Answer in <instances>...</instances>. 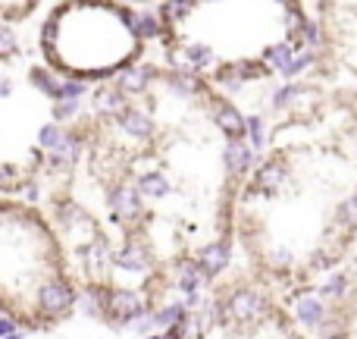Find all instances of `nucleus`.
<instances>
[{
	"mask_svg": "<svg viewBox=\"0 0 357 339\" xmlns=\"http://www.w3.org/2000/svg\"><path fill=\"white\" fill-rule=\"evenodd\" d=\"M222 311H226V324L248 327V324L266 321L270 305H266V298L254 289H232L226 298H222Z\"/></svg>",
	"mask_w": 357,
	"mask_h": 339,
	"instance_id": "f257e3e1",
	"label": "nucleus"
},
{
	"mask_svg": "<svg viewBox=\"0 0 357 339\" xmlns=\"http://www.w3.org/2000/svg\"><path fill=\"white\" fill-rule=\"evenodd\" d=\"M75 296H79V292H75L66 280L54 277L38 289V311H41V317H47V321H60V317H66L69 311L75 308Z\"/></svg>",
	"mask_w": 357,
	"mask_h": 339,
	"instance_id": "f03ea898",
	"label": "nucleus"
},
{
	"mask_svg": "<svg viewBox=\"0 0 357 339\" xmlns=\"http://www.w3.org/2000/svg\"><path fill=\"white\" fill-rule=\"evenodd\" d=\"M151 308V302L135 289H110L107 298V321L116 324V327H129L138 315Z\"/></svg>",
	"mask_w": 357,
	"mask_h": 339,
	"instance_id": "7ed1b4c3",
	"label": "nucleus"
},
{
	"mask_svg": "<svg viewBox=\"0 0 357 339\" xmlns=\"http://www.w3.org/2000/svg\"><path fill=\"white\" fill-rule=\"evenodd\" d=\"M110 214L119 226H129V223L142 220L144 214V195L138 192V185L132 182H119L110 192Z\"/></svg>",
	"mask_w": 357,
	"mask_h": 339,
	"instance_id": "20e7f679",
	"label": "nucleus"
},
{
	"mask_svg": "<svg viewBox=\"0 0 357 339\" xmlns=\"http://www.w3.org/2000/svg\"><path fill=\"white\" fill-rule=\"evenodd\" d=\"M82 264H85V273L91 283H107V273L113 267V248L100 233H94L91 242L82 248Z\"/></svg>",
	"mask_w": 357,
	"mask_h": 339,
	"instance_id": "39448f33",
	"label": "nucleus"
},
{
	"mask_svg": "<svg viewBox=\"0 0 357 339\" xmlns=\"http://www.w3.org/2000/svg\"><path fill=\"white\" fill-rule=\"evenodd\" d=\"M291 305H295V321L310 333H320L323 324H326V302H323L320 292L317 296L314 292H301V296L291 298Z\"/></svg>",
	"mask_w": 357,
	"mask_h": 339,
	"instance_id": "423d86ee",
	"label": "nucleus"
},
{
	"mask_svg": "<svg viewBox=\"0 0 357 339\" xmlns=\"http://www.w3.org/2000/svg\"><path fill=\"white\" fill-rule=\"evenodd\" d=\"M113 267L123 273H144L151 267V252L148 245H142V242L135 239V236H129V239L123 242L119 248H113Z\"/></svg>",
	"mask_w": 357,
	"mask_h": 339,
	"instance_id": "0eeeda50",
	"label": "nucleus"
},
{
	"mask_svg": "<svg viewBox=\"0 0 357 339\" xmlns=\"http://www.w3.org/2000/svg\"><path fill=\"white\" fill-rule=\"evenodd\" d=\"M116 126L132 142H151V138H154V120H151V113L142 110V107L126 104L123 113L116 117Z\"/></svg>",
	"mask_w": 357,
	"mask_h": 339,
	"instance_id": "6e6552de",
	"label": "nucleus"
},
{
	"mask_svg": "<svg viewBox=\"0 0 357 339\" xmlns=\"http://www.w3.org/2000/svg\"><path fill=\"white\" fill-rule=\"evenodd\" d=\"M285 179H289V167H285L282 157H266V161L254 170L251 189L260 192V195H276V192H282Z\"/></svg>",
	"mask_w": 357,
	"mask_h": 339,
	"instance_id": "1a4fd4ad",
	"label": "nucleus"
},
{
	"mask_svg": "<svg viewBox=\"0 0 357 339\" xmlns=\"http://www.w3.org/2000/svg\"><path fill=\"white\" fill-rule=\"evenodd\" d=\"M119 13H123V22L135 31L138 41H157L163 35V22L151 10H132L129 3H123Z\"/></svg>",
	"mask_w": 357,
	"mask_h": 339,
	"instance_id": "9d476101",
	"label": "nucleus"
},
{
	"mask_svg": "<svg viewBox=\"0 0 357 339\" xmlns=\"http://www.w3.org/2000/svg\"><path fill=\"white\" fill-rule=\"evenodd\" d=\"M116 79H113V85H119L129 98H138V94H144L151 85H154L157 73L151 66H119V73H113Z\"/></svg>",
	"mask_w": 357,
	"mask_h": 339,
	"instance_id": "9b49d317",
	"label": "nucleus"
},
{
	"mask_svg": "<svg viewBox=\"0 0 357 339\" xmlns=\"http://www.w3.org/2000/svg\"><path fill=\"white\" fill-rule=\"evenodd\" d=\"M222 164H226V170L232 173V176H245V173L254 167V148L248 145L245 136L229 138L226 148H222Z\"/></svg>",
	"mask_w": 357,
	"mask_h": 339,
	"instance_id": "f8f14e48",
	"label": "nucleus"
},
{
	"mask_svg": "<svg viewBox=\"0 0 357 339\" xmlns=\"http://www.w3.org/2000/svg\"><path fill=\"white\" fill-rule=\"evenodd\" d=\"M229 258H232V248H229V239H220V242H210L197 252V264L201 271L207 273V280H216L222 271L229 267Z\"/></svg>",
	"mask_w": 357,
	"mask_h": 339,
	"instance_id": "ddd939ff",
	"label": "nucleus"
},
{
	"mask_svg": "<svg viewBox=\"0 0 357 339\" xmlns=\"http://www.w3.org/2000/svg\"><path fill=\"white\" fill-rule=\"evenodd\" d=\"M129 104V94L123 92L119 85H107V88H98L91 98V107L100 120H116L123 113V107Z\"/></svg>",
	"mask_w": 357,
	"mask_h": 339,
	"instance_id": "4468645a",
	"label": "nucleus"
},
{
	"mask_svg": "<svg viewBox=\"0 0 357 339\" xmlns=\"http://www.w3.org/2000/svg\"><path fill=\"white\" fill-rule=\"evenodd\" d=\"M348 236H351V233L335 236L333 229H329V239L314 252V258H310V267H314V271H333L335 261H339L342 254H345V242H348Z\"/></svg>",
	"mask_w": 357,
	"mask_h": 339,
	"instance_id": "2eb2a0df",
	"label": "nucleus"
},
{
	"mask_svg": "<svg viewBox=\"0 0 357 339\" xmlns=\"http://www.w3.org/2000/svg\"><path fill=\"white\" fill-rule=\"evenodd\" d=\"M135 185H138V192H142L144 198H151V201H160V198H167L169 192H173V182L167 179V173L157 170V167L138 173Z\"/></svg>",
	"mask_w": 357,
	"mask_h": 339,
	"instance_id": "dca6fc26",
	"label": "nucleus"
},
{
	"mask_svg": "<svg viewBox=\"0 0 357 339\" xmlns=\"http://www.w3.org/2000/svg\"><path fill=\"white\" fill-rule=\"evenodd\" d=\"M213 123L220 126L229 138L245 136V117H241V110L235 104H229V101H213Z\"/></svg>",
	"mask_w": 357,
	"mask_h": 339,
	"instance_id": "f3484780",
	"label": "nucleus"
},
{
	"mask_svg": "<svg viewBox=\"0 0 357 339\" xmlns=\"http://www.w3.org/2000/svg\"><path fill=\"white\" fill-rule=\"evenodd\" d=\"M176 289L178 292H197L204 289V283H207V273L201 271V264H197V258H185L176 264Z\"/></svg>",
	"mask_w": 357,
	"mask_h": 339,
	"instance_id": "a211bd4d",
	"label": "nucleus"
},
{
	"mask_svg": "<svg viewBox=\"0 0 357 339\" xmlns=\"http://www.w3.org/2000/svg\"><path fill=\"white\" fill-rule=\"evenodd\" d=\"M298 50H301V48H298V44L291 41V38H285V41L270 44V48L264 50V63L273 69V73H282V69L289 66V63H291V57H295Z\"/></svg>",
	"mask_w": 357,
	"mask_h": 339,
	"instance_id": "6ab92c4d",
	"label": "nucleus"
},
{
	"mask_svg": "<svg viewBox=\"0 0 357 339\" xmlns=\"http://www.w3.org/2000/svg\"><path fill=\"white\" fill-rule=\"evenodd\" d=\"M304 94H307V88H304L301 82L289 79L282 88H276V92L270 94V104H273V110H289V107H295Z\"/></svg>",
	"mask_w": 357,
	"mask_h": 339,
	"instance_id": "aec40b11",
	"label": "nucleus"
},
{
	"mask_svg": "<svg viewBox=\"0 0 357 339\" xmlns=\"http://www.w3.org/2000/svg\"><path fill=\"white\" fill-rule=\"evenodd\" d=\"M191 311L182 305V298L178 302H169V305H163V308H154V317H157V330L160 333H167V330H173V327H178V324L188 317Z\"/></svg>",
	"mask_w": 357,
	"mask_h": 339,
	"instance_id": "412c9836",
	"label": "nucleus"
},
{
	"mask_svg": "<svg viewBox=\"0 0 357 339\" xmlns=\"http://www.w3.org/2000/svg\"><path fill=\"white\" fill-rule=\"evenodd\" d=\"M348 289H351L348 273H329V280L320 286V296H323V302H342L348 296Z\"/></svg>",
	"mask_w": 357,
	"mask_h": 339,
	"instance_id": "4be33fe9",
	"label": "nucleus"
},
{
	"mask_svg": "<svg viewBox=\"0 0 357 339\" xmlns=\"http://www.w3.org/2000/svg\"><path fill=\"white\" fill-rule=\"evenodd\" d=\"M197 3H201V0H167V3L160 6V19L167 25H178V22H185V16H188Z\"/></svg>",
	"mask_w": 357,
	"mask_h": 339,
	"instance_id": "5701e85b",
	"label": "nucleus"
},
{
	"mask_svg": "<svg viewBox=\"0 0 357 339\" xmlns=\"http://www.w3.org/2000/svg\"><path fill=\"white\" fill-rule=\"evenodd\" d=\"M335 220H339L342 233H357V192L348 195L345 201L335 208Z\"/></svg>",
	"mask_w": 357,
	"mask_h": 339,
	"instance_id": "b1692460",
	"label": "nucleus"
},
{
	"mask_svg": "<svg viewBox=\"0 0 357 339\" xmlns=\"http://www.w3.org/2000/svg\"><path fill=\"white\" fill-rule=\"evenodd\" d=\"M31 85L38 88V92L44 94V98H50V101H56V94H60V82L63 79H56L54 73H47V69H31Z\"/></svg>",
	"mask_w": 357,
	"mask_h": 339,
	"instance_id": "393cba45",
	"label": "nucleus"
},
{
	"mask_svg": "<svg viewBox=\"0 0 357 339\" xmlns=\"http://www.w3.org/2000/svg\"><path fill=\"white\" fill-rule=\"evenodd\" d=\"M245 138L254 151L266 148V120L264 117H245Z\"/></svg>",
	"mask_w": 357,
	"mask_h": 339,
	"instance_id": "a878e982",
	"label": "nucleus"
},
{
	"mask_svg": "<svg viewBox=\"0 0 357 339\" xmlns=\"http://www.w3.org/2000/svg\"><path fill=\"white\" fill-rule=\"evenodd\" d=\"M63 138H66V129H63L60 123H47V126H41V129H38V145H41L44 154H50V151L60 148Z\"/></svg>",
	"mask_w": 357,
	"mask_h": 339,
	"instance_id": "bb28decb",
	"label": "nucleus"
},
{
	"mask_svg": "<svg viewBox=\"0 0 357 339\" xmlns=\"http://www.w3.org/2000/svg\"><path fill=\"white\" fill-rule=\"evenodd\" d=\"M310 66H314V50L307 48V50H298V54L291 57V63L279 75H282V79H298V75H304Z\"/></svg>",
	"mask_w": 357,
	"mask_h": 339,
	"instance_id": "cd10ccee",
	"label": "nucleus"
},
{
	"mask_svg": "<svg viewBox=\"0 0 357 339\" xmlns=\"http://www.w3.org/2000/svg\"><path fill=\"white\" fill-rule=\"evenodd\" d=\"M25 182V173L13 164H0V192H19V185Z\"/></svg>",
	"mask_w": 357,
	"mask_h": 339,
	"instance_id": "c85d7f7f",
	"label": "nucleus"
},
{
	"mask_svg": "<svg viewBox=\"0 0 357 339\" xmlns=\"http://www.w3.org/2000/svg\"><path fill=\"white\" fill-rule=\"evenodd\" d=\"M82 110V101H54V120L56 123H73Z\"/></svg>",
	"mask_w": 357,
	"mask_h": 339,
	"instance_id": "c756f323",
	"label": "nucleus"
},
{
	"mask_svg": "<svg viewBox=\"0 0 357 339\" xmlns=\"http://www.w3.org/2000/svg\"><path fill=\"white\" fill-rule=\"evenodd\" d=\"M13 54H19L16 31H13L6 22H0V60H3V57H13Z\"/></svg>",
	"mask_w": 357,
	"mask_h": 339,
	"instance_id": "7c9ffc66",
	"label": "nucleus"
},
{
	"mask_svg": "<svg viewBox=\"0 0 357 339\" xmlns=\"http://www.w3.org/2000/svg\"><path fill=\"white\" fill-rule=\"evenodd\" d=\"M266 261H270V267H276V271H285V267H291L295 264V254L289 252V248H270V252H266Z\"/></svg>",
	"mask_w": 357,
	"mask_h": 339,
	"instance_id": "2f4dec72",
	"label": "nucleus"
},
{
	"mask_svg": "<svg viewBox=\"0 0 357 339\" xmlns=\"http://www.w3.org/2000/svg\"><path fill=\"white\" fill-rule=\"evenodd\" d=\"M38 195H41V189H38V182H31V179H25V182L19 185V198H22V201L35 204V201H38Z\"/></svg>",
	"mask_w": 357,
	"mask_h": 339,
	"instance_id": "473e14b6",
	"label": "nucleus"
},
{
	"mask_svg": "<svg viewBox=\"0 0 357 339\" xmlns=\"http://www.w3.org/2000/svg\"><path fill=\"white\" fill-rule=\"evenodd\" d=\"M0 336H25V330L13 317H0Z\"/></svg>",
	"mask_w": 357,
	"mask_h": 339,
	"instance_id": "72a5a7b5",
	"label": "nucleus"
},
{
	"mask_svg": "<svg viewBox=\"0 0 357 339\" xmlns=\"http://www.w3.org/2000/svg\"><path fill=\"white\" fill-rule=\"evenodd\" d=\"M10 94H13V79H10V75L0 73V101L10 98Z\"/></svg>",
	"mask_w": 357,
	"mask_h": 339,
	"instance_id": "f704fd0d",
	"label": "nucleus"
},
{
	"mask_svg": "<svg viewBox=\"0 0 357 339\" xmlns=\"http://www.w3.org/2000/svg\"><path fill=\"white\" fill-rule=\"evenodd\" d=\"M119 3H144V0H119Z\"/></svg>",
	"mask_w": 357,
	"mask_h": 339,
	"instance_id": "c9c22d12",
	"label": "nucleus"
}]
</instances>
